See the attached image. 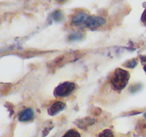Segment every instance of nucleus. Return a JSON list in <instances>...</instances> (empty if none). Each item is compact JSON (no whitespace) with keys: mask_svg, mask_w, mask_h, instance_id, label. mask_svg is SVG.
I'll return each instance as SVG.
<instances>
[{"mask_svg":"<svg viewBox=\"0 0 146 137\" xmlns=\"http://www.w3.org/2000/svg\"><path fill=\"white\" fill-rule=\"evenodd\" d=\"M62 137H80V133L77 132L76 130H73V129H70L68 130Z\"/></svg>","mask_w":146,"mask_h":137,"instance_id":"8","label":"nucleus"},{"mask_svg":"<svg viewBox=\"0 0 146 137\" xmlns=\"http://www.w3.org/2000/svg\"><path fill=\"white\" fill-rule=\"evenodd\" d=\"M88 15L86 13H76L74 16L71 18V24L73 25H80V24H84L86 21V19L88 18Z\"/></svg>","mask_w":146,"mask_h":137,"instance_id":"5","label":"nucleus"},{"mask_svg":"<svg viewBox=\"0 0 146 137\" xmlns=\"http://www.w3.org/2000/svg\"><path fill=\"white\" fill-rule=\"evenodd\" d=\"M64 108H65V103L61 102V101H56V102H53L49 106V108L47 109V112H48L49 115L53 116V115H56L57 113L62 111Z\"/></svg>","mask_w":146,"mask_h":137,"instance_id":"4","label":"nucleus"},{"mask_svg":"<svg viewBox=\"0 0 146 137\" xmlns=\"http://www.w3.org/2000/svg\"><path fill=\"white\" fill-rule=\"evenodd\" d=\"M94 123H95V119L90 118V117H86V118H83V119H80V120L75 121V124L81 129H86L88 126L93 125Z\"/></svg>","mask_w":146,"mask_h":137,"instance_id":"7","label":"nucleus"},{"mask_svg":"<svg viewBox=\"0 0 146 137\" xmlns=\"http://www.w3.org/2000/svg\"><path fill=\"white\" fill-rule=\"evenodd\" d=\"M143 69H144V71H145V73H146V65H144V67H143Z\"/></svg>","mask_w":146,"mask_h":137,"instance_id":"12","label":"nucleus"},{"mask_svg":"<svg viewBox=\"0 0 146 137\" xmlns=\"http://www.w3.org/2000/svg\"><path fill=\"white\" fill-rule=\"evenodd\" d=\"M130 74L128 71L121 68H116L110 77V84L114 90L121 91L127 86Z\"/></svg>","mask_w":146,"mask_h":137,"instance_id":"1","label":"nucleus"},{"mask_svg":"<svg viewBox=\"0 0 146 137\" xmlns=\"http://www.w3.org/2000/svg\"><path fill=\"white\" fill-rule=\"evenodd\" d=\"M98 137H115V136H114V133L110 129H105V130H103L98 135Z\"/></svg>","mask_w":146,"mask_h":137,"instance_id":"9","label":"nucleus"},{"mask_svg":"<svg viewBox=\"0 0 146 137\" xmlns=\"http://www.w3.org/2000/svg\"><path fill=\"white\" fill-rule=\"evenodd\" d=\"M76 89V84L74 82H63L59 84L54 89V96L56 97H67Z\"/></svg>","mask_w":146,"mask_h":137,"instance_id":"2","label":"nucleus"},{"mask_svg":"<svg viewBox=\"0 0 146 137\" xmlns=\"http://www.w3.org/2000/svg\"><path fill=\"white\" fill-rule=\"evenodd\" d=\"M144 117H145V118H146V113H145V114H144Z\"/></svg>","mask_w":146,"mask_h":137,"instance_id":"13","label":"nucleus"},{"mask_svg":"<svg viewBox=\"0 0 146 137\" xmlns=\"http://www.w3.org/2000/svg\"><path fill=\"white\" fill-rule=\"evenodd\" d=\"M33 110L31 108H25L24 110H22L18 114V119L19 121H22V122H26L29 121L33 118Z\"/></svg>","mask_w":146,"mask_h":137,"instance_id":"6","label":"nucleus"},{"mask_svg":"<svg viewBox=\"0 0 146 137\" xmlns=\"http://www.w3.org/2000/svg\"><path fill=\"white\" fill-rule=\"evenodd\" d=\"M124 65H125L126 67H129V68H133V67H135L136 65H137V60H136V59H132V60L126 62Z\"/></svg>","mask_w":146,"mask_h":137,"instance_id":"10","label":"nucleus"},{"mask_svg":"<svg viewBox=\"0 0 146 137\" xmlns=\"http://www.w3.org/2000/svg\"><path fill=\"white\" fill-rule=\"evenodd\" d=\"M104 23H105V19H104L103 17L89 16L87 19H86L84 25L90 29H96V28H99L100 26H102Z\"/></svg>","mask_w":146,"mask_h":137,"instance_id":"3","label":"nucleus"},{"mask_svg":"<svg viewBox=\"0 0 146 137\" xmlns=\"http://www.w3.org/2000/svg\"><path fill=\"white\" fill-rule=\"evenodd\" d=\"M141 22L143 23L144 25H146V3H145V9H144L143 13H142V16H141Z\"/></svg>","mask_w":146,"mask_h":137,"instance_id":"11","label":"nucleus"}]
</instances>
